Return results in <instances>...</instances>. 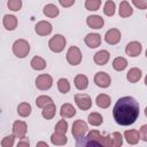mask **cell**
I'll return each instance as SVG.
<instances>
[{
  "label": "cell",
  "instance_id": "cell-22",
  "mask_svg": "<svg viewBox=\"0 0 147 147\" xmlns=\"http://www.w3.org/2000/svg\"><path fill=\"white\" fill-rule=\"evenodd\" d=\"M42 13H44L45 16L53 18V17H56V16L60 14V10H59V8H57L54 3H48V5H46V6L44 7Z\"/></svg>",
  "mask_w": 147,
  "mask_h": 147
},
{
  "label": "cell",
  "instance_id": "cell-47",
  "mask_svg": "<svg viewBox=\"0 0 147 147\" xmlns=\"http://www.w3.org/2000/svg\"><path fill=\"white\" fill-rule=\"evenodd\" d=\"M145 115H146V117H147V107L145 108Z\"/></svg>",
  "mask_w": 147,
  "mask_h": 147
},
{
  "label": "cell",
  "instance_id": "cell-44",
  "mask_svg": "<svg viewBox=\"0 0 147 147\" xmlns=\"http://www.w3.org/2000/svg\"><path fill=\"white\" fill-rule=\"evenodd\" d=\"M59 3L62 7H70V6H72L75 3V0H69V1H67V0H60Z\"/></svg>",
  "mask_w": 147,
  "mask_h": 147
},
{
  "label": "cell",
  "instance_id": "cell-29",
  "mask_svg": "<svg viewBox=\"0 0 147 147\" xmlns=\"http://www.w3.org/2000/svg\"><path fill=\"white\" fill-rule=\"evenodd\" d=\"M87 119H88V123H90L91 125H93V126H99V125H101L102 122H103V118H102L101 114L95 113V111H94V113H91V114L88 115Z\"/></svg>",
  "mask_w": 147,
  "mask_h": 147
},
{
  "label": "cell",
  "instance_id": "cell-43",
  "mask_svg": "<svg viewBox=\"0 0 147 147\" xmlns=\"http://www.w3.org/2000/svg\"><path fill=\"white\" fill-rule=\"evenodd\" d=\"M16 147H30V140H29V138L25 137V138L21 139V140L17 142Z\"/></svg>",
  "mask_w": 147,
  "mask_h": 147
},
{
  "label": "cell",
  "instance_id": "cell-39",
  "mask_svg": "<svg viewBox=\"0 0 147 147\" xmlns=\"http://www.w3.org/2000/svg\"><path fill=\"white\" fill-rule=\"evenodd\" d=\"M99 144H101L103 147H113L111 136L110 134H108V136H101V138L99 140Z\"/></svg>",
  "mask_w": 147,
  "mask_h": 147
},
{
  "label": "cell",
  "instance_id": "cell-23",
  "mask_svg": "<svg viewBox=\"0 0 147 147\" xmlns=\"http://www.w3.org/2000/svg\"><path fill=\"white\" fill-rule=\"evenodd\" d=\"M51 142L55 146H64L68 142V138L65 137V134H60L54 132L51 136Z\"/></svg>",
  "mask_w": 147,
  "mask_h": 147
},
{
  "label": "cell",
  "instance_id": "cell-20",
  "mask_svg": "<svg viewBox=\"0 0 147 147\" xmlns=\"http://www.w3.org/2000/svg\"><path fill=\"white\" fill-rule=\"evenodd\" d=\"M142 76V72H141V69L139 68H131L126 75V79L130 82V83H137L140 80Z\"/></svg>",
  "mask_w": 147,
  "mask_h": 147
},
{
  "label": "cell",
  "instance_id": "cell-3",
  "mask_svg": "<svg viewBox=\"0 0 147 147\" xmlns=\"http://www.w3.org/2000/svg\"><path fill=\"white\" fill-rule=\"evenodd\" d=\"M67 40L62 34H55L48 41V47L54 53H61L65 47Z\"/></svg>",
  "mask_w": 147,
  "mask_h": 147
},
{
  "label": "cell",
  "instance_id": "cell-17",
  "mask_svg": "<svg viewBox=\"0 0 147 147\" xmlns=\"http://www.w3.org/2000/svg\"><path fill=\"white\" fill-rule=\"evenodd\" d=\"M118 14L121 17L125 18V17H129L133 14V9H132V6L129 1H125L123 0L121 3H119V9H118Z\"/></svg>",
  "mask_w": 147,
  "mask_h": 147
},
{
  "label": "cell",
  "instance_id": "cell-14",
  "mask_svg": "<svg viewBox=\"0 0 147 147\" xmlns=\"http://www.w3.org/2000/svg\"><path fill=\"white\" fill-rule=\"evenodd\" d=\"M86 24L92 29H101L105 24V21L100 15H90L86 18Z\"/></svg>",
  "mask_w": 147,
  "mask_h": 147
},
{
  "label": "cell",
  "instance_id": "cell-27",
  "mask_svg": "<svg viewBox=\"0 0 147 147\" xmlns=\"http://www.w3.org/2000/svg\"><path fill=\"white\" fill-rule=\"evenodd\" d=\"M31 110H32L31 109V105L28 103V102H21L17 106V114L21 117H28V116H30Z\"/></svg>",
  "mask_w": 147,
  "mask_h": 147
},
{
  "label": "cell",
  "instance_id": "cell-5",
  "mask_svg": "<svg viewBox=\"0 0 147 147\" xmlns=\"http://www.w3.org/2000/svg\"><path fill=\"white\" fill-rule=\"evenodd\" d=\"M67 61L71 65H78L82 62V52L77 46H70L67 52Z\"/></svg>",
  "mask_w": 147,
  "mask_h": 147
},
{
  "label": "cell",
  "instance_id": "cell-16",
  "mask_svg": "<svg viewBox=\"0 0 147 147\" xmlns=\"http://www.w3.org/2000/svg\"><path fill=\"white\" fill-rule=\"evenodd\" d=\"M2 24H3V26H5L6 30L13 31V30H15L16 26H17V18H16L14 15L6 14V15H3Z\"/></svg>",
  "mask_w": 147,
  "mask_h": 147
},
{
  "label": "cell",
  "instance_id": "cell-49",
  "mask_svg": "<svg viewBox=\"0 0 147 147\" xmlns=\"http://www.w3.org/2000/svg\"><path fill=\"white\" fill-rule=\"evenodd\" d=\"M146 17H147V16H146Z\"/></svg>",
  "mask_w": 147,
  "mask_h": 147
},
{
  "label": "cell",
  "instance_id": "cell-34",
  "mask_svg": "<svg viewBox=\"0 0 147 147\" xmlns=\"http://www.w3.org/2000/svg\"><path fill=\"white\" fill-rule=\"evenodd\" d=\"M67 131H68V122L64 118H62V119H60L56 123V125H55V132L56 133H60V134H65Z\"/></svg>",
  "mask_w": 147,
  "mask_h": 147
},
{
  "label": "cell",
  "instance_id": "cell-46",
  "mask_svg": "<svg viewBox=\"0 0 147 147\" xmlns=\"http://www.w3.org/2000/svg\"><path fill=\"white\" fill-rule=\"evenodd\" d=\"M145 85L147 86V75H146V77H145Z\"/></svg>",
  "mask_w": 147,
  "mask_h": 147
},
{
  "label": "cell",
  "instance_id": "cell-6",
  "mask_svg": "<svg viewBox=\"0 0 147 147\" xmlns=\"http://www.w3.org/2000/svg\"><path fill=\"white\" fill-rule=\"evenodd\" d=\"M53 85V78L52 76L47 75V74H42V75H39L37 78H36V86L38 90L40 91H46V90H49Z\"/></svg>",
  "mask_w": 147,
  "mask_h": 147
},
{
  "label": "cell",
  "instance_id": "cell-33",
  "mask_svg": "<svg viewBox=\"0 0 147 147\" xmlns=\"http://www.w3.org/2000/svg\"><path fill=\"white\" fill-rule=\"evenodd\" d=\"M57 88L61 93L65 94L70 91V84H69V80L67 78H60L57 80Z\"/></svg>",
  "mask_w": 147,
  "mask_h": 147
},
{
  "label": "cell",
  "instance_id": "cell-37",
  "mask_svg": "<svg viewBox=\"0 0 147 147\" xmlns=\"http://www.w3.org/2000/svg\"><path fill=\"white\" fill-rule=\"evenodd\" d=\"M15 136L14 134H9L6 136L2 140H1V147H13L14 142H15Z\"/></svg>",
  "mask_w": 147,
  "mask_h": 147
},
{
  "label": "cell",
  "instance_id": "cell-10",
  "mask_svg": "<svg viewBox=\"0 0 147 147\" xmlns=\"http://www.w3.org/2000/svg\"><path fill=\"white\" fill-rule=\"evenodd\" d=\"M105 40L109 45H116L121 40V31L118 29H109L105 34Z\"/></svg>",
  "mask_w": 147,
  "mask_h": 147
},
{
  "label": "cell",
  "instance_id": "cell-35",
  "mask_svg": "<svg viewBox=\"0 0 147 147\" xmlns=\"http://www.w3.org/2000/svg\"><path fill=\"white\" fill-rule=\"evenodd\" d=\"M101 6V1L100 0H86L85 1V8L87 10H91V11H94V10H98Z\"/></svg>",
  "mask_w": 147,
  "mask_h": 147
},
{
  "label": "cell",
  "instance_id": "cell-7",
  "mask_svg": "<svg viewBox=\"0 0 147 147\" xmlns=\"http://www.w3.org/2000/svg\"><path fill=\"white\" fill-rule=\"evenodd\" d=\"M75 102L82 110H88L92 107V100L87 94H75Z\"/></svg>",
  "mask_w": 147,
  "mask_h": 147
},
{
  "label": "cell",
  "instance_id": "cell-25",
  "mask_svg": "<svg viewBox=\"0 0 147 147\" xmlns=\"http://www.w3.org/2000/svg\"><path fill=\"white\" fill-rule=\"evenodd\" d=\"M75 86L78 90H80V91L87 88V86H88V79H87V77L85 75H82V74L77 75L75 77Z\"/></svg>",
  "mask_w": 147,
  "mask_h": 147
},
{
  "label": "cell",
  "instance_id": "cell-19",
  "mask_svg": "<svg viewBox=\"0 0 147 147\" xmlns=\"http://www.w3.org/2000/svg\"><path fill=\"white\" fill-rule=\"evenodd\" d=\"M124 138L127 141V144L130 145H137L140 140V136H139V131L137 130H126L124 132Z\"/></svg>",
  "mask_w": 147,
  "mask_h": 147
},
{
  "label": "cell",
  "instance_id": "cell-45",
  "mask_svg": "<svg viewBox=\"0 0 147 147\" xmlns=\"http://www.w3.org/2000/svg\"><path fill=\"white\" fill-rule=\"evenodd\" d=\"M36 147H49V146H48L45 141H39V142H37Z\"/></svg>",
  "mask_w": 147,
  "mask_h": 147
},
{
  "label": "cell",
  "instance_id": "cell-42",
  "mask_svg": "<svg viewBox=\"0 0 147 147\" xmlns=\"http://www.w3.org/2000/svg\"><path fill=\"white\" fill-rule=\"evenodd\" d=\"M132 5L136 6L138 9H147L146 0H132Z\"/></svg>",
  "mask_w": 147,
  "mask_h": 147
},
{
  "label": "cell",
  "instance_id": "cell-28",
  "mask_svg": "<svg viewBox=\"0 0 147 147\" xmlns=\"http://www.w3.org/2000/svg\"><path fill=\"white\" fill-rule=\"evenodd\" d=\"M126 67H127L126 59H124L122 56H118V57H115L114 59V61H113V68L116 71H123Z\"/></svg>",
  "mask_w": 147,
  "mask_h": 147
},
{
  "label": "cell",
  "instance_id": "cell-1",
  "mask_svg": "<svg viewBox=\"0 0 147 147\" xmlns=\"http://www.w3.org/2000/svg\"><path fill=\"white\" fill-rule=\"evenodd\" d=\"M113 116L117 124L126 126L136 122L139 116V103L132 96L119 98L114 106Z\"/></svg>",
  "mask_w": 147,
  "mask_h": 147
},
{
  "label": "cell",
  "instance_id": "cell-26",
  "mask_svg": "<svg viewBox=\"0 0 147 147\" xmlns=\"http://www.w3.org/2000/svg\"><path fill=\"white\" fill-rule=\"evenodd\" d=\"M55 113H56V107L54 103H51V105H47L46 107L42 108L41 110V115L45 119H52L54 116H55Z\"/></svg>",
  "mask_w": 147,
  "mask_h": 147
},
{
  "label": "cell",
  "instance_id": "cell-9",
  "mask_svg": "<svg viewBox=\"0 0 147 147\" xmlns=\"http://www.w3.org/2000/svg\"><path fill=\"white\" fill-rule=\"evenodd\" d=\"M26 131H28V125L24 121H15L14 122V124H13V134L16 138H20V139L25 138Z\"/></svg>",
  "mask_w": 147,
  "mask_h": 147
},
{
  "label": "cell",
  "instance_id": "cell-15",
  "mask_svg": "<svg viewBox=\"0 0 147 147\" xmlns=\"http://www.w3.org/2000/svg\"><path fill=\"white\" fill-rule=\"evenodd\" d=\"M109 57H110L109 52L106 51V49H101V51H99V52H96L94 54L93 60H94L95 64H98V65H105L109 61Z\"/></svg>",
  "mask_w": 147,
  "mask_h": 147
},
{
  "label": "cell",
  "instance_id": "cell-11",
  "mask_svg": "<svg viewBox=\"0 0 147 147\" xmlns=\"http://www.w3.org/2000/svg\"><path fill=\"white\" fill-rule=\"evenodd\" d=\"M142 51V46L139 41H131L126 45L125 47V53L126 55L131 56V57H136L138 56Z\"/></svg>",
  "mask_w": 147,
  "mask_h": 147
},
{
  "label": "cell",
  "instance_id": "cell-2",
  "mask_svg": "<svg viewBox=\"0 0 147 147\" xmlns=\"http://www.w3.org/2000/svg\"><path fill=\"white\" fill-rule=\"evenodd\" d=\"M30 52V44L25 39H17L13 44V53L18 59L25 57Z\"/></svg>",
  "mask_w": 147,
  "mask_h": 147
},
{
  "label": "cell",
  "instance_id": "cell-13",
  "mask_svg": "<svg viewBox=\"0 0 147 147\" xmlns=\"http://www.w3.org/2000/svg\"><path fill=\"white\" fill-rule=\"evenodd\" d=\"M85 44L90 48H96L101 45V36L99 33H88L84 38Z\"/></svg>",
  "mask_w": 147,
  "mask_h": 147
},
{
  "label": "cell",
  "instance_id": "cell-36",
  "mask_svg": "<svg viewBox=\"0 0 147 147\" xmlns=\"http://www.w3.org/2000/svg\"><path fill=\"white\" fill-rule=\"evenodd\" d=\"M113 139V147H121L123 144V136L119 132H113L111 133Z\"/></svg>",
  "mask_w": 147,
  "mask_h": 147
},
{
  "label": "cell",
  "instance_id": "cell-32",
  "mask_svg": "<svg viewBox=\"0 0 147 147\" xmlns=\"http://www.w3.org/2000/svg\"><path fill=\"white\" fill-rule=\"evenodd\" d=\"M115 9H116V6H115V2L111 1V0H108L105 2V6H103V13L105 15L107 16H114L115 14Z\"/></svg>",
  "mask_w": 147,
  "mask_h": 147
},
{
  "label": "cell",
  "instance_id": "cell-38",
  "mask_svg": "<svg viewBox=\"0 0 147 147\" xmlns=\"http://www.w3.org/2000/svg\"><path fill=\"white\" fill-rule=\"evenodd\" d=\"M7 6L10 10L13 11H18L22 7V1L21 0H8L7 2Z\"/></svg>",
  "mask_w": 147,
  "mask_h": 147
},
{
  "label": "cell",
  "instance_id": "cell-4",
  "mask_svg": "<svg viewBox=\"0 0 147 147\" xmlns=\"http://www.w3.org/2000/svg\"><path fill=\"white\" fill-rule=\"evenodd\" d=\"M88 131V126L87 124L83 121V119H77L72 123V130L71 133L74 136V138L76 139H80L85 136V133Z\"/></svg>",
  "mask_w": 147,
  "mask_h": 147
},
{
  "label": "cell",
  "instance_id": "cell-12",
  "mask_svg": "<svg viewBox=\"0 0 147 147\" xmlns=\"http://www.w3.org/2000/svg\"><path fill=\"white\" fill-rule=\"evenodd\" d=\"M34 30H36L37 34H39V36H48V34L52 32L53 26H52V24H51L49 22H47V21H40V22H38V23L36 24Z\"/></svg>",
  "mask_w": 147,
  "mask_h": 147
},
{
  "label": "cell",
  "instance_id": "cell-18",
  "mask_svg": "<svg viewBox=\"0 0 147 147\" xmlns=\"http://www.w3.org/2000/svg\"><path fill=\"white\" fill-rule=\"evenodd\" d=\"M60 115L62 118H70L76 115V109L71 103H64L61 106Z\"/></svg>",
  "mask_w": 147,
  "mask_h": 147
},
{
  "label": "cell",
  "instance_id": "cell-41",
  "mask_svg": "<svg viewBox=\"0 0 147 147\" xmlns=\"http://www.w3.org/2000/svg\"><path fill=\"white\" fill-rule=\"evenodd\" d=\"M139 136H140V139L145 142H147V124H144L140 126L139 129Z\"/></svg>",
  "mask_w": 147,
  "mask_h": 147
},
{
  "label": "cell",
  "instance_id": "cell-30",
  "mask_svg": "<svg viewBox=\"0 0 147 147\" xmlns=\"http://www.w3.org/2000/svg\"><path fill=\"white\" fill-rule=\"evenodd\" d=\"M76 147H103L101 144H99L98 141H92V140H88L87 138H84L82 140L78 139L77 144H76Z\"/></svg>",
  "mask_w": 147,
  "mask_h": 147
},
{
  "label": "cell",
  "instance_id": "cell-24",
  "mask_svg": "<svg viewBox=\"0 0 147 147\" xmlns=\"http://www.w3.org/2000/svg\"><path fill=\"white\" fill-rule=\"evenodd\" d=\"M32 69L37 70V71H40V70H44L46 68V61L40 57V56H33L31 62H30Z\"/></svg>",
  "mask_w": 147,
  "mask_h": 147
},
{
  "label": "cell",
  "instance_id": "cell-31",
  "mask_svg": "<svg viewBox=\"0 0 147 147\" xmlns=\"http://www.w3.org/2000/svg\"><path fill=\"white\" fill-rule=\"evenodd\" d=\"M51 103H54L52 98L48 96V95H39L37 99H36V105L38 108H44L46 107L47 105H51Z\"/></svg>",
  "mask_w": 147,
  "mask_h": 147
},
{
  "label": "cell",
  "instance_id": "cell-48",
  "mask_svg": "<svg viewBox=\"0 0 147 147\" xmlns=\"http://www.w3.org/2000/svg\"><path fill=\"white\" fill-rule=\"evenodd\" d=\"M146 57H147V49H146Z\"/></svg>",
  "mask_w": 147,
  "mask_h": 147
},
{
  "label": "cell",
  "instance_id": "cell-8",
  "mask_svg": "<svg viewBox=\"0 0 147 147\" xmlns=\"http://www.w3.org/2000/svg\"><path fill=\"white\" fill-rule=\"evenodd\" d=\"M94 83H95L96 86H99L101 88H107L111 83V78L107 72L99 71L94 76Z\"/></svg>",
  "mask_w": 147,
  "mask_h": 147
},
{
  "label": "cell",
  "instance_id": "cell-40",
  "mask_svg": "<svg viewBox=\"0 0 147 147\" xmlns=\"http://www.w3.org/2000/svg\"><path fill=\"white\" fill-rule=\"evenodd\" d=\"M88 140H92V141H98L99 142V140H100V138H101V134H100V132L98 131V130H92V131H90L88 133H87V137H86Z\"/></svg>",
  "mask_w": 147,
  "mask_h": 147
},
{
  "label": "cell",
  "instance_id": "cell-21",
  "mask_svg": "<svg viewBox=\"0 0 147 147\" xmlns=\"http://www.w3.org/2000/svg\"><path fill=\"white\" fill-rule=\"evenodd\" d=\"M110 102H111L110 96H109L108 94H105V93L99 94V95L96 96V99H95L96 106L100 107V108H103V109H105V108H108V107L110 106Z\"/></svg>",
  "mask_w": 147,
  "mask_h": 147
}]
</instances>
